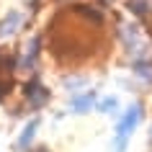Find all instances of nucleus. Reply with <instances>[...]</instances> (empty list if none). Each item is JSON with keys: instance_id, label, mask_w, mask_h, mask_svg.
I'll return each instance as SVG.
<instances>
[{"instance_id": "0eeeda50", "label": "nucleus", "mask_w": 152, "mask_h": 152, "mask_svg": "<svg viewBox=\"0 0 152 152\" xmlns=\"http://www.w3.org/2000/svg\"><path fill=\"white\" fill-rule=\"evenodd\" d=\"M116 106H119L116 98H103V101L98 103V111H101V113H113V111H116Z\"/></svg>"}, {"instance_id": "1a4fd4ad", "label": "nucleus", "mask_w": 152, "mask_h": 152, "mask_svg": "<svg viewBox=\"0 0 152 152\" xmlns=\"http://www.w3.org/2000/svg\"><path fill=\"white\" fill-rule=\"evenodd\" d=\"M70 88H77V85H85V80H72V83H67ZM72 93H77V90H72Z\"/></svg>"}, {"instance_id": "39448f33", "label": "nucleus", "mask_w": 152, "mask_h": 152, "mask_svg": "<svg viewBox=\"0 0 152 152\" xmlns=\"http://www.w3.org/2000/svg\"><path fill=\"white\" fill-rule=\"evenodd\" d=\"M129 8H132V13H137V16H147L152 8V0H129Z\"/></svg>"}, {"instance_id": "7ed1b4c3", "label": "nucleus", "mask_w": 152, "mask_h": 152, "mask_svg": "<svg viewBox=\"0 0 152 152\" xmlns=\"http://www.w3.org/2000/svg\"><path fill=\"white\" fill-rule=\"evenodd\" d=\"M93 101H96V93H93V90H88V93L80 96V98H72V111L75 113H88L90 106H93Z\"/></svg>"}, {"instance_id": "6e6552de", "label": "nucleus", "mask_w": 152, "mask_h": 152, "mask_svg": "<svg viewBox=\"0 0 152 152\" xmlns=\"http://www.w3.org/2000/svg\"><path fill=\"white\" fill-rule=\"evenodd\" d=\"M8 88H10V83H8V80H0V101H3V96L8 93Z\"/></svg>"}, {"instance_id": "f03ea898", "label": "nucleus", "mask_w": 152, "mask_h": 152, "mask_svg": "<svg viewBox=\"0 0 152 152\" xmlns=\"http://www.w3.org/2000/svg\"><path fill=\"white\" fill-rule=\"evenodd\" d=\"M26 98H28V103H31L34 108H39V106H44L49 101V90L41 88L36 80H31L28 85H26Z\"/></svg>"}, {"instance_id": "20e7f679", "label": "nucleus", "mask_w": 152, "mask_h": 152, "mask_svg": "<svg viewBox=\"0 0 152 152\" xmlns=\"http://www.w3.org/2000/svg\"><path fill=\"white\" fill-rule=\"evenodd\" d=\"M21 26V13H10L3 23H0V36H8V34H13Z\"/></svg>"}, {"instance_id": "423d86ee", "label": "nucleus", "mask_w": 152, "mask_h": 152, "mask_svg": "<svg viewBox=\"0 0 152 152\" xmlns=\"http://www.w3.org/2000/svg\"><path fill=\"white\" fill-rule=\"evenodd\" d=\"M36 126H39V121H36V119H31L28 124H26L23 134H21V139H18V144H21V147H28V142H31V137H34V132H36Z\"/></svg>"}, {"instance_id": "f257e3e1", "label": "nucleus", "mask_w": 152, "mask_h": 152, "mask_svg": "<svg viewBox=\"0 0 152 152\" xmlns=\"http://www.w3.org/2000/svg\"><path fill=\"white\" fill-rule=\"evenodd\" d=\"M137 119H139V106H132L129 113L124 116V121L119 124V129H116V147H119V150H124V142H126V137L132 134V129L137 126Z\"/></svg>"}]
</instances>
